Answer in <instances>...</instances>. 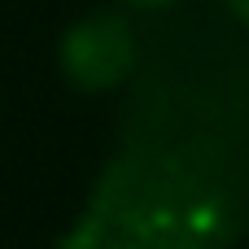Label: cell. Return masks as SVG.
<instances>
[{
    "instance_id": "obj_1",
    "label": "cell",
    "mask_w": 249,
    "mask_h": 249,
    "mask_svg": "<svg viewBox=\"0 0 249 249\" xmlns=\"http://www.w3.org/2000/svg\"><path fill=\"white\" fill-rule=\"evenodd\" d=\"M136 57L140 39L123 13H83L61 31L57 44V70L83 96H105L123 88L136 70Z\"/></svg>"
},
{
    "instance_id": "obj_2",
    "label": "cell",
    "mask_w": 249,
    "mask_h": 249,
    "mask_svg": "<svg viewBox=\"0 0 249 249\" xmlns=\"http://www.w3.org/2000/svg\"><path fill=\"white\" fill-rule=\"evenodd\" d=\"M223 4H228V13H232L241 26H249V0H223Z\"/></svg>"
},
{
    "instance_id": "obj_3",
    "label": "cell",
    "mask_w": 249,
    "mask_h": 249,
    "mask_svg": "<svg viewBox=\"0 0 249 249\" xmlns=\"http://www.w3.org/2000/svg\"><path fill=\"white\" fill-rule=\"evenodd\" d=\"M123 9H162V4H175V0H118Z\"/></svg>"
}]
</instances>
